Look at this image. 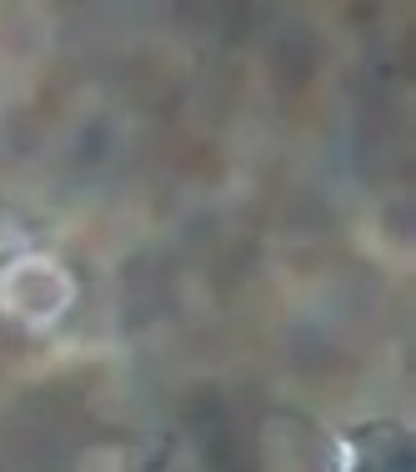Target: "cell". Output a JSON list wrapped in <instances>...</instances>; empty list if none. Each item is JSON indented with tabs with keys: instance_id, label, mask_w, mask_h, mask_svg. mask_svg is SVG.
<instances>
[{
	"instance_id": "1",
	"label": "cell",
	"mask_w": 416,
	"mask_h": 472,
	"mask_svg": "<svg viewBox=\"0 0 416 472\" xmlns=\"http://www.w3.org/2000/svg\"><path fill=\"white\" fill-rule=\"evenodd\" d=\"M71 301V277L46 256H20L0 267V307L26 316V322H50Z\"/></svg>"
}]
</instances>
